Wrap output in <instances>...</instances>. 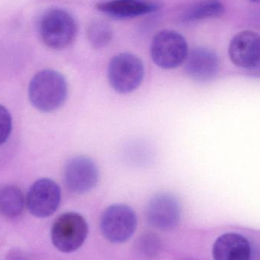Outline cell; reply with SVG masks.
<instances>
[{
    "label": "cell",
    "instance_id": "6da1fadb",
    "mask_svg": "<svg viewBox=\"0 0 260 260\" xmlns=\"http://www.w3.org/2000/svg\"><path fill=\"white\" fill-rule=\"evenodd\" d=\"M67 94L68 86L65 78L53 70L37 73L29 85V99L35 108L43 112H52L60 108Z\"/></svg>",
    "mask_w": 260,
    "mask_h": 260
},
{
    "label": "cell",
    "instance_id": "7a4b0ae2",
    "mask_svg": "<svg viewBox=\"0 0 260 260\" xmlns=\"http://www.w3.org/2000/svg\"><path fill=\"white\" fill-rule=\"evenodd\" d=\"M77 24L71 14L61 9L46 12L39 24L41 39L46 46L53 50L67 48L77 35Z\"/></svg>",
    "mask_w": 260,
    "mask_h": 260
},
{
    "label": "cell",
    "instance_id": "3957f363",
    "mask_svg": "<svg viewBox=\"0 0 260 260\" xmlns=\"http://www.w3.org/2000/svg\"><path fill=\"white\" fill-rule=\"evenodd\" d=\"M88 235L86 220L76 212L62 214L52 226V243L62 253H73L79 250L86 241Z\"/></svg>",
    "mask_w": 260,
    "mask_h": 260
},
{
    "label": "cell",
    "instance_id": "277c9868",
    "mask_svg": "<svg viewBox=\"0 0 260 260\" xmlns=\"http://www.w3.org/2000/svg\"><path fill=\"white\" fill-rule=\"evenodd\" d=\"M189 50L186 39L175 30L156 34L151 45V56L157 67L165 70L177 68L186 61Z\"/></svg>",
    "mask_w": 260,
    "mask_h": 260
},
{
    "label": "cell",
    "instance_id": "5b68a950",
    "mask_svg": "<svg viewBox=\"0 0 260 260\" xmlns=\"http://www.w3.org/2000/svg\"><path fill=\"white\" fill-rule=\"evenodd\" d=\"M136 212L124 204H114L105 209L101 218V229L105 238L112 244L129 241L137 229Z\"/></svg>",
    "mask_w": 260,
    "mask_h": 260
},
{
    "label": "cell",
    "instance_id": "8992f818",
    "mask_svg": "<svg viewBox=\"0 0 260 260\" xmlns=\"http://www.w3.org/2000/svg\"><path fill=\"white\" fill-rule=\"evenodd\" d=\"M143 62L134 54L120 53L114 56L108 67V79L117 92L126 94L135 91L143 80Z\"/></svg>",
    "mask_w": 260,
    "mask_h": 260
},
{
    "label": "cell",
    "instance_id": "52a82bcc",
    "mask_svg": "<svg viewBox=\"0 0 260 260\" xmlns=\"http://www.w3.org/2000/svg\"><path fill=\"white\" fill-rule=\"evenodd\" d=\"M99 171L96 164L85 156L73 157L64 170V181L73 193L84 194L92 190L99 183Z\"/></svg>",
    "mask_w": 260,
    "mask_h": 260
},
{
    "label": "cell",
    "instance_id": "ba28073f",
    "mask_svg": "<svg viewBox=\"0 0 260 260\" xmlns=\"http://www.w3.org/2000/svg\"><path fill=\"white\" fill-rule=\"evenodd\" d=\"M61 201V189L59 185L50 180L43 178L35 182L27 196V209L38 218H47L53 215Z\"/></svg>",
    "mask_w": 260,
    "mask_h": 260
},
{
    "label": "cell",
    "instance_id": "9c48e42d",
    "mask_svg": "<svg viewBox=\"0 0 260 260\" xmlns=\"http://www.w3.org/2000/svg\"><path fill=\"white\" fill-rule=\"evenodd\" d=\"M150 225L162 231L175 229L181 218V206L172 194L161 192L151 199L146 209Z\"/></svg>",
    "mask_w": 260,
    "mask_h": 260
},
{
    "label": "cell",
    "instance_id": "30bf717a",
    "mask_svg": "<svg viewBox=\"0 0 260 260\" xmlns=\"http://www.w3.org/2000/svg\"><path fill=\"white\" fill-rule=\"evenodd\" d=\"M231 60L244 69H252L260 65V35L251 30L237 34L229 49Z\"/></svg>",
    "mask_w": 260,
    "mask_h": 260
},
{
    "label": "cell",
    "instance_id": "8fae6325",
    "mask_svg": "<svg viewBox=\"0 0 260 260\" xmlns=\"http://www.w3.org/2000/svg\"><path fill=\"white\" fill-rule=\"evenodd\" d=\"M185 70L189 77L197 82L214 79L219 71V59L212 50L204 47L193 49L188 53Z\"/></svg>",
    "mask_w": 260,
    "mask_h": 260
},
{
    "label": "cell",
    "instance_id": "7c38bea8",
    "mask_svg": "<svg viewBox=\"0 0 260 260\" xmlns=\"http://www.w3.org/2000/svg\"><path fill=\"white\" fill-rule=\"evenodd\" d=\"M96 8L113 18L126 19L156 12L159 5L148 0H108L98 3Z\"/></svg>",
    "mask_w": 260,
    "mask_h": 260
},
{
    "label": "cell",
    "instance_id": "4fadbf2b",
    "mask_svg": "<svg viewBox=\"0 0 260 260\" xmlns=\"http://www.w3.org/2000/svg\"><path fill=\"white\" fill-rule=\"evenodd\" d=\"M251 247L247 238L236 233H226L217 238L212 247L214 260H250Z\"/></svg>",
    "mask_w": 260,
    "mask_h": 260
},
{
    "label": "cell",
    "instance_id": "5bb4252c",
    "mask_svg": "<svg viewBox=\"0 0 260 260\" xmlns=\"http://www.w3.org/2000/svg\"><path fill=\"white\" fill-rule=\"evenodd\" d=\"M224 12V6L220 0H201L187 8L182 14L181 19L184 22H195L217 18Z\"/></svg>",
    "mask_w": 260,
    "mask_h": 260
},
{
    "label": "cell",
    "instance_id": "9a60e30c",
    "mask_svg": "<svg viewBox=\"0 0 260 260\" xmlns=\"http://www.w3.org/2000/svg\"><path fill=\"white\" fill-rule=\"evenodd\" d=\"M24 207V197L19 188L6 186L0 189V213L8 218L19 216Z\"/></svg>",
    "mask_w": 260,
    "mask_h": 260
},
{
    "label": "cell",
    "instance_id": "2e32d148",
    "mask_svg": "<svg viewBox=\"0 0 260 260\" xmlns=\"http://www.w3.org/2000/svg\"><path fill=\"white\" fill-rule=\"evenodd\" d=\"M88 39L91 45L95 48L106 47L113 38V30L111 26L104 21H93L87 30Z\"/></svg>",
    "mask_w": 260,
    "mask_h": 260
},
{
    "label": "cell",
    "instance_id": "e0dca14e",
    "mask_svg": "<svg viewBox=\"0 0 260 260\" xmlns=\"http://www.w3.org/2000/svg\"><path fill=\"white\" fill-rule=\"evenodd\" d=\"M12 121L10 113L3 105H0V145H3L10 136Z\"/></svg>",
    "mask_w": 260,
    "mask_h": 260
},
{
    "label": "cell",
    "instance_id": "ac0fdd59",
    "mask_svg": "<svg viewBox=\"0 0 260 260\" xmlns=\"http://www.w3.org/2000/svg\"><path fill=\"white\" fill-rule=\"evenodd\" d=\"M160 243L155 235H147L143 237L141 241V249L146 256H154L160 249Z\"/></svg>",
    "mask_w": 260,
    "mask_h": 260
},
{
    "label": "cell",
    "instance_id": "d6986e66",
    "mask_svg": "<svg viewBox=\"0 0 260 260\" xmlns=\"http://www.w3.org/2000/svg\"><path fill=\"white\" fill-rule=\"evenodd\" d=\"M249 1L253 2V3H260V0H249Z\"/></svg>",
    "mask_w": 260,
    "mask_h": 260
}]
</instances>
